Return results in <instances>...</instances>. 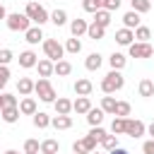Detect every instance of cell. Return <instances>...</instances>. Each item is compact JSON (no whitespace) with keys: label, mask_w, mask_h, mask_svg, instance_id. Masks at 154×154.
<instances>
[{"label":"cell","mask_w":154,"mask_h":154,"mask_svg":"<svg viewBox=\"0 0 154 154\" xmlns=\"http://www.w3.org/2000/svg\"><path fill=\"white\" fill-rule=\"evenodd\" d=\"M123 87H125V77H123L120 70H111V72L101 79V91H103V94H116V91H120Z\"/></svg>","instance_id":"cell-1"},{"label":"cell","mask_w":154,"mask_h":154,"mask_svg":"<svg viewBox=\"0 0 154 154\" xmlns=\"http://www.w3.org/2000/svg\"><path fill=\"white\" fill-rule=\"evenodd\" d=\"M24 14L36 24V26H43L46 22H51V14L46 12V7L41 5V2H36V0H31L29 5H26V10H24Z\"/></svg>","instance_id":"cell-2"},{"label":"cell","mask_w":154,"mask_h":154,"mask_svg":"<svg viewBox=\"0 0 154 154\" xmlns=\"http://www.w3.org/2000/svg\"><path fill=\"white\" fill-rule=\"evenodd\" d=\"M34 91H36V94H38V99H41V101H46V103H53V101L58 99V96H55V89H53V84H51V79H48V77L36 79Z\"/></svg>","instance_id":"cell-3"},{"label":"cell","mask_w":154,"mask_h":154,"mask_svg":"<svg viewBox=\"0 0 154 154\" xmlns=\"http://www.w3.org/2000/svg\"><path fill=\"white\" fill-rule=\"evenodd\" d=\"M5 24H7L10 31H26V29L31 26V19H29L24 12H12V14H7Z\"/></svg>","instance_id":"cell-4"},{"label":"cell","mask_w":154,"mask_h":154,"mask_svg":"<svg viewBox=\"0 0 154 154\" xmlns=\"http://www.w3.org/2000/svg\"><path fill=\"white\" fill-rule=\"evenodd\" d=\"M43 53H46L48 60L58 63V60H63V55H65V46L58 43L55 38H43Z\"/></svg>","instance_id":"cell-5"},{"label":"cell","mask_w":154,"mask_h":154,"mask_svg":"<svg viewBox=\"0 0 154 154\" xmlns=\"http://www.w3.org/2000/svg\"><path fill=\"white\" fill-rule=\"evenodd\" d=\"M128 53H130V58H152L154 48H152L149 41H135V43L128 46Z\"/></svg>","instance_id":"cell-6"},{"label":"cell","mask_w":154,"mask_h":154,"mask_svg":"<svg viewBox=\"0 0 154 154\" xmlns=\"http://www.w3.org/2000/svg\"><path fill=\"white\" fill-rule=\"evenodd\" d=\"M144 132H147V125H144L142 120H137V118H135V120H132V118L125 120V135H128V137L137 140V137H142Z\"/></svg>","instance_id":"cell-7"},{"label":"cell","mask_w":154,"mask_h":154,"mask_svg":"<svg viewBox=\"0 0 154 154\" xmlns=\"http://www.w3.org/2000/svg\"><path fill=\"white\" fill-rule=\"evenodd\" d=\"M43 31H41V26H29L26 31H24V41L29 43V46H36V43H43Z\"/></svg>","instance_id":"cell-8"},{"label":"cell","mask_w":154,"mask_h":154,"mask_svg":"<svg viewBox=\"0 0 154 154\" xmlns=\"http://www.w3.org/2000/svg\"><path fill=\"white\" fill-rule=\"evenodd\" d=\"M116 43H118V46H130V43H135V29H128V26L118 29V31H116Z\"/></svg>","instance_id":"cell-9"},{"label":"cell","mask_w":154,"mask_h":154,"mask_svg":"<svg viewBox=\"0 0 154 154\" xmlns=\"http://www.w3.org/2000/svg\"><path fill=\"white\" fill-rule=\"evenodd\" d=\"M17 60H19V67L29 70V67H36V63H38V55H36L34 51H22Z\"/></svg>","instance_id":"cell-10"},{"label":"cell","mask_w":154,"mask_h":154,"mask_svg":"<svg viewBox=\"0 0 154 154\" xmlns=\"http://www.w3.org/2000/svg\"><path fill=\"white\" fill-rule=\"evenodd\" d=\"M75 94L77 96H89L91 91H94V84H91V79H87V77H82V79H77L75 82Z\"/></svg>","instance_id":"cell-11"},{"label":"cell","mask_w":154,"mask_h":154,"mask_svg":"<svg viewBox=\"0 0 154 154\" xmlns=\"http://www.w3.org/2000/svg\"><path fill=\"white\" fill-rule=\"evenodd\" d=\"M36 111H38V106H36V99L34 96H24L19 101V113L22 116H34Z\"/></svg>","instance_id":"cell-12"},{"label":"cell","mask_w":154,"mask_h":154,"mask_svg":"<svg viewBox=\"0 0 154 154\" xmlns=\"http://www.w3.org/2000/svg\"><path fill=\"white\" fill-rule=\"evenodd\" d=\"M36 70H38V77H51V75H55V63L43 58V60L36 63Z\"/></svg>","instance_id":"cell-13"},{"label":"cell","mask_w":154,"mask_h":154,"mask_svg":"<svg viewBox=\"0 0 154 154\" xmlns=\"http://www.w3.org/2000/svg\"><path fill=\"white\" fill-rule=\"evenodd\" d=\"M19 106H5L2 111H0V118L5 120V123H17L19 120Z\"/></svg>","instance_id":"cell-14"},{"label":"cell","mask_w":154,"mask_h":154,"mask_svg":"<svg viewBox=\"0 0 154 154\" xmlns=\"http://www.w3.org/2000/svg\"><path fill=\"white\" fill-rule=\"evenodd\" d=\"M87 29H89L87 19H79V17H77V19H72V22H70V34H72V36H77V38H79L82 34H87Z\"/></svg>","instance_id":"cell-15"},{"label":"cell","mask_w":154,"mask_h":154,"mask_svg":"<svg viewBox=\"0 0 154 154\" xmlns=\"http://www.w3.org/2000/svg\"><path fill=\"white\" fill-rule=\"evenodd\" d=\"M53 106H55V113L58 116H70V111H72V101L70 99H63V96H58L53 101Z\"/></svg>","instance_id":"cell-16"},{"label":"cell","mask_w":154,"mask_h":154,"mask_svg":"<svg viewBox=\"0 0 154 154\" xmlns=\"http://www.w3.org/2000/svg\"><path fill=\"white\" fill-rule=\"evenodd\" d=\"M89 108H91V101H89V96H77L75 101H72V111L75 113H89Z\"/></svg>","instance_id":"cell-17"},{"label":"cell","mask_w":154,"mask_h":154,"mask_svg":"<svg viewBox=\"0 0 154 154\" xmlns=\"http://www.w3.org/2000/svg\"><path fill=\"white\" fill-rule=\"evenodd\" d=\"M51 125H53L55 130H70V128H72V118H70V116H58V113H55V116L51 118Z\"/></svg>","instance_id":"cell-18"},{"label":"cell","mask_w":154,"mask_h":154,"mask_svg":"<svg viewBox=\"0 0 154 154\" xmlns=\"http://www.w3.org/2000/svg\"><path fill=\"white\" fill-rule=\"evenodd\" d=\"M137 94H140L142 99H149V96H154V82H152L149 77H144V79L137 84Z\"/></svg>","instance_id":"cell-19"},{"label":"cell","mask_w":154,"mask_h":154,"mask_svg":"<svg viewBox=\"0 0 154 154\" xmlns=\"http://www.w3.org/2000/svg\"><path fill=\"white\" fill-rule=\"evenodd\" d=\"M34 79H29V77H19V82H17V91L22 94V96H31V91H34Z\"/></svg>","instance_id":"cell-20"},{"label":"cell","mask_w":154,"mask_h":154,"mask_svg":"<svg viewBox=\"0 0 154 154\" xmlns=\"http://www.w3.org/2000/svg\"><path fill=\"white\" fill-rule=\"evenodd\" d=\"M31 123H34V128L43 130V128H48V125H51V116H48V113H43V111H36V113L31 116Z\"/></svg>","instance_id":"cell-21"},{"label":"cell","mask_w":154,"mask_h":154,"mask_svg":"<svg viewBox=\"0 0 154 154\" xmlns=\"http://www.w3.org/2000/svg\"><path fill=\"white\" fill-rule=\"evenodd\" d=\"M140 22H142V19H140V12H135V10H130V12L123 14V24H125L128 29H137Z\"/></svg>","instance_id":"cell-22"},{"label":"cell","mask_w":154,"mask_h":154,"mask_svg":"<svg viewBox=\"0 0 154 154\" xmlns=\"http://www.w3.org/2000/svg\"><path fill=\"white\" fill-rule=\"evenodd\" d=\"M87 36H89L91 41H101V38L106 36V29H103L101 24H96V22H91V24H89V29H87Z\"/></svg>","instance_id":"cell-23"},{"label":"cell","mask_w":154,"mask_h":154,"mask_svg":"<svg viewBox=\"0 0 154 154\" xmlns=\"http://www.w3.org/2000/svg\"><path fill=\"white\" fill-rule=\"evenodd\" d=\"M108 65H111V70H123L125 65H128V58L123 55V53H111V58H108Z\"/></svg>","instance_id":"cell-24"},{"label":"cell","mask_w":154,"mask_h":154,"mask_svg":"<svg viewBox=\"0 0 154 154\" xmlns=\"http://www.w3.org/2000/svg\"><path fill=\"white\" fill-rule=\"evenodd\" d=\"M101 63H103L101 53H89V55H87V60H84V67H87L89 72H94V70H99V67H101Z\"/></svg>","instance_id":"cell-25"},{"label":"cell","mask_w":154,"mask_h":154,"mask_svg":"<svg viewBox=\"0 0 154 154\" xmlns=\"http://www.w3.org/2000/svg\"><path fill=\"white\" fill-rule=\"evenodd\" d=\"M87 123L91 125V128H96V125H101L103 123V111L101 108H89V113H87Z\"/></svg>","instance_id":"cell-26"},{"label":"cell","mask_w":154,"mask_h":154,"mask_svg":"<svg viewBox=\"0 0 154 154\" xmlns=\"http://www.w3.org/2000/svg\"><path fill=\"white\" fill-rule=\"evenodd\" d=\"M82 51V41L77 38V36H72V38H67L65 41V53H70V55H77Z\"/></svg>","instance_id":"cell-27"},{"label":"cell","mask_w":154,"mask_h":154,"mask_svg":"<svg viewBox=\"0 0 154 154\" xmlns=\"http://www.w3.org/2000/svg\"><path fill=\"white\" fill-rule=\"evenodd\" d=\"M70 72H72V63H70V60L63 58V60L55 63V75H58V77H67Z\"/></svg>","instance_id":"cell-28"},{"label":"cell","mask_w":154,"mask_h":154,"mask_svg":"<svg viewBox=\"0 0 154 154\" xmlns=\"http://www.w3.org/2000/svg\"><path fill=\"white\" fill-rule=\"evenodd\" d=\"M58 149H60L58 140H43L41 142V154H58Z\"/></svg>","instance_id":"cell-29"},{"label":"cell","mask_w":154,"mask_h":154,"mask_svg":"<svg viewBox=\"0 0 154 154\" xmlns=\"http://www.w3.org/2000/svg\"><path fill=\"white\" fill-rule=\"evenodd\" d=\"M51 22H53L55 26H65V24H67V12H65V10H53V12H51Z\"/></svg>","instance_id":"cell-30"},{"label":"cell","mask_w":154,"mask_h":154,"mask_svg":"<svg viewBox=\"0 0 154 154\" xmlns=\"http://www.w3.org/2000/svg\"><path fill=\"white\" fill-rule=\"evenodd\" d=\"M94 22L106 29V26L111 24V12H108V10H96V12H94Z\"/></svg>","instance_id":"cell-31"},{"label":"cell","mask_w":154,"mask_h":154,"mask_svg":"<svg viewBox=\"0 0 154 154\" xmlns=\"http://www.w3.org/2000/svg\"><path fill=\"white\" fill-rule=\"evenodd\" d=\"M116 103H118V101H116V99H113L111 94H106V96L101 99V111H103V113H111V116H113V113H116Z\"/></svg>","instance_id":"cell-32"},{"label":"cell","mask_w":154,"mask_h":154,"mask_svg":"<svg viewBox=\"0 0 154 154\" xmlns=\"http://www.w3.org/2000/svg\"><path fill=\"white\" fill-rule=\"evenodd\" d=\"M99 144H101L106 152H111V149H116V147H118V135H113V132L108 135V132H106V135H103V140H101Z\"/></svg>","instance_id":"cell-33"},{"label":"cell","mask_w":154,"mask_h":154,"mask_svg":"<svg viewBox=\"0 0 154 154\" xmlns=\"http://www.w3.org/2000/svg\"><path fill=\"white\" fill-rule=\"evenodd\" d=\"M130 5H132V10L140 12V14H144V12L152 10V0H130Z\"/></svg>","instance_id":"cell-34"},{"label":"cell","mask_w":154,"mask_h":154,"mask_svg":"<svg viewBox=\"0 0 154 154\" xmlns=\"http://www.w3.org/2000/svg\"><path fill=\"white\" fill-rule=\"evenodd\" d=\"M125 120H128V118H118V116H116L113 123H111V132H113V135H125Z\"/></svg>","instance_id":"cell-35"},{"label":"cell","mask_w":154,"mask_h":154,"mask_svg":"<svg viewBox=\"0 0 154 154\" xmlns=\"http://www.w3.org/2000/svg\"><path fill=\"white\" fill-rule=\"evenodd\" d=\"M149 38H152V29L140 24V26L135 29V41H149Z\"/></svg>","instance_id":"cell-36"},{"label":"cell","mask_w":154,"mask_h":154,"mask_svg":"<svg viewBox=\"0 0 154 154\" xmlns=\"http://www.w3.org/2000/svg\"><path fill=\"white\" fill-rule=\"evenodd\" d=\"M113 116H118V118H128V116H130V103H128V101H118Z\"/></svg>","instance_id":"cell-37"},{"label":"cell","mask_w":154,"mask_h":154,"mask_svg":"<svg viewBox=\"0 0 154 154\" xmlns=\"http://www.w3.org/2000/svg\"><path fill=\"white\" fill-rule=\"evenodd\" d=\"M99 2V10H108V12H116L120 7V0H96Z\"/></svg>","instance_id":"cell-38"},{"label":"cell","mask_w":154,"mask_h":154,"mask_svg":"<svg viewBox=\"0 0 154 154\" xmlns=\"http://www.w3.org/2000/svg\"><path fill=\"white\" fill-rule=\"evenodd\" d=\"M72 152H75V154H89L91 149H89V144H87L84 140H77V142L72 144Z\"/></svg>","instance_id":"cell-39"},{"label":"cell","mask_w":154,"mask_h":154,"mask_svg":"<svg viewBox=\"0 0 154 154\" xmlns=\"http://www.w3.org/2000/svg\"><path fill=\"white\" fill-rule=\"evenodd\" d=\"M7 79H10V67H7V65H0V91L5 89Z\"/></svg>","instance_id":"cell-40"},{"label":"cell","mask_w":154,"mask_h":154,"mask_svg":"<svg viewBox=\"0 0 154 154\" xmlns=\"http://www.w3.org/2000/svg\"><path fill=\"white\" fill-rule=\"evenodd\" d=\"M24 152H41V142L38 140H26L24 142Z\"/></svg>","instance_id":"cell-41"},{"label":"cell","mask_w":154,"mask_h":154,"mask_svg":"<svg viewBox=\"0 0 154 154\" xmlns=\"http://www.w3.org/2000/svg\"><path fill=\"white\" fill-rule=\"evenodd\" d=\"M89 135H91L96 142H101V140H103V135H106V130H103L101 125H96V128H91V130H89Z\"/></svg>","instance_id":"cell-42"},{"label":"cell","mask_w":154,"mask_h":154,"mask_svg":"<svg viewBox=\"0 0 154 154\" xmlns=\"http://www.w3.org/2000/svg\"><path fill=\"white\" fill-rule=\"evenodd\" d=\"M82 7H84V12H91V14H94V12L99 10V2H96V0H82Z\"/></svg>","instance_id":"cell-43"},{"label":"cell","mask_w":154,"mask_h":154,"mask_svg":"<svg viewBox=\"0 0 154 154\" xmlns=\"http://www.w3.org/2000/svg\"><path fill=\"white\" fill-rule=\"evenodd\" d=\"M14 55H12V51L10 48H2L0 51V65H10V60H12Z\"/></svg>","instance_id":"cell-44"},{"label":"cell","mask_w":154,"mask_h":154,"mask_svg":"<svg viewBox=\"0 0 154 154\" xmlns=\"http://www.w3.org/2000/svg\"><path fill=\"white\" fill-rule=\"evenodd\" d=\"M142 154H154V140H147L142 144Z\"/></svg>","instance_id":"cell-45"},{"label":"cell","mask_w":154,"mask_h":154,"mask_svg":"<svg viewBox=\"0 0 154 154\" xmlns=\"http://www.w3.org/2000/svg\"><path fill=\"white\" fill-rule=\"evenodd\" d=\"M2 96H5V106H19L14 94H2Z\"/></svg>","instance_id":"cell-46"},{"label":"cell","mask_w":154,"mask_h":154,"mask_svg":"<svg viewBox=\"0 0 154 154\" xmlns=\"http://www.w3.org/2000/svg\"><path fill=\"white\" fill-rule=\"evenodd\" d=\"M108 154H130V152H128V149H123V147H116V149H111Z\"/></svg>","instance_id":"cell-47"},{"label":"cell","mask_w":154,"mask_h":154,"mask_svg":"<svg viewBox=\"0 0 154 154\" xmlns=\"http://www.w3.org/2000/svg\"><path fill=\"white\" fill-rule=\"evenodd\" d=\"M0 19H7V10H5L2 2H0Z\"/></svg>","instance_id":"cell-48"},{"label":"cell","mask_w":154,"mask_h":154,"mask_svg":"<svg viewBox=\"0 0 154 154\" xmlns=\"http://www.w3.org/2000/svg\"><path fill=\"white\" fill-rule=\"evenodd\" d=\"M147 132H149V135H152V140H154V123H149V125H147Z\"/></svg>","instance_id":"cell-49"},{"label":"cell","mask_w":154,"mask_h":154,"mask_svg":"<svg viewBox=\"0 0 154 154\" xmlns=\"http://www.w3.org/2000/svg\"><path fill=\"white\" fill-rule=\"evenodd\" d=\"M5 108V96H2V91H0V111Z\"/></svg>","instance_id":"cell-50"},{"label":"cell","mask_w":154,"mask_h":154,"mask_svg":"<svg viewBox=\"0 0 154 154\" xmlns=\"http://www.w3.org/2000/svg\"><path fill=\"white\" fill-rule=\"evenodd\" d=\"M5 154H19V152H17V149H7Z\"/></svg>","instance_id":"cell-51"},{"label":"cell","mask_w":154,"mask_h":154,"mask_svg":"<svg viewBox=\"0 0 154 154\" xmlns=\"http://www.w3.org/2000/svg\"><path fill=\"white\" fill-rule=\"evenodd\" d=\"M24 154H41V152H24Z\"/></svg>","instance_id":"cell-52"},{"label":"cell","mask_w":154,"mask_h":154,"mask_svg":"<svg viewBox=\"0 0 154 154\" xmlns=\"http://www.w3.org/2000/svg\"><path fill=\"white\" fill-rule=\"evenodd\" d=\"M89 154H99V152H96V149H94V152H89Z\"/></svg>","instance_id":"cell-53"},{"label":"cell","mask_w":154,"mask_h":154,"mask_svg":"<svg viewBox=\"0 0 154 154\" xmlns=\"http://www.w3.org/2000/svg\"><path fill=\"white\" fill-rule=\"evenodd\" d=\"M152 58H154V55H152Z\"/></svg>","instance_id":"cell-54"},{"label":"cell","mask_w":154,"mask_h":154,"mask_svg":"<svg viewBox=\"0 0 154 154\" xmlns=\"http://www.w3.org/2000/svg\"><path fill=\"white\" fill-rule=\"evenodd\" d=\"M72 154H75V152H72Z\"/></svg>","instance_id":"cell-55"}]
</instances>
